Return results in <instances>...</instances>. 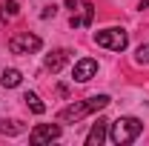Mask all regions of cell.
<instances>
[{
  "label": "cell",
  "mask_w": 149,
  "mask_h": 146,
  "mask_svg": "<svg viewBox=\"0 0 149 146\" xmlns=\"http://www.w3.org/2000/svg\"><path fill=\"white\" fill-rule=\"evenodd\" d=\"M95 43L103 46V49H112V52H123L129 46V32L120 29V26H112L103 32H95Z\"/></svg>",
  "instance_id": "3957f363"
},
{
  "label": "cell",
  "mask_w": 149,
  "mask_h": 146,
  "mask_svg": "<svg viewBox=\"0 0 149 146\" xmlns=\"http://www.w3.org/2000/svg\"><path fill=\"white\" fill-rule=\"evenodd\" d=\"M66 63H69V49H55V52H49L46 60H43V66H46L52 74H57Z\"/></svg>",
  "instance_id": "9c48e42d"
},
{
  "label": "cell",
  "mask_w": 149,
  "mask_h": 146,
  "mask_svg": "<svg viewBox=\"0 0 149 146\" xmlns=\"http://www.w3.org/2000/svg\"><path fill=\"white\" fill-rule=\"evenodd\" d=\"M92 17H95V6L92 3H83L77 12H72L69 26H72V29H86V26H92Z\"/></svg>",
  "instance_id": "52a82bcc"
},
{
  "label": "cell",
  "mask_w": 149,
  "mask_h": 146,
  "mask_svg": "<svg viewBox=\"0 0 149 146\" xmlns=\"http://www.w3.org/2000/svg\"><path fill=\"white\" fill-rule=\"evenodd\" d=\"M60 138V126L57 123H37L32 132H29V140L35 146H40V143H52V140H57Z\"/></svg>",
  "instance_id": "5b68a950"
},
{
  "label": "cell",
  "mask_w": 149,
  "mask_h": 146,
  "mask_svg": "<svg viewBox=\"0 0 149 146\" xmlns=\"http://www.w3.org/2000/svg\"><path fill=\"white\" fill-rule=\"evenodd\" d=\"M95 74H97V60H92V57H83V60H77L72 69V80H77V83H86V80H92Z\"/></svg>",
  "instance_id": "8992f818"
},
{
  "label": "cell",
  "mask_w": 149,
  "mask_h": 146,
  "mask_svg": "<svg viewBox=\"0 0 149 146\" xmlns=\"http://www.w3.org/2000/svg\"><path fill=\"white\" fill-rule=\"evenodd\" d=\"M17 12H20L17 0H3V3H0V20H12Z\"/></svg>",
  "instance_id": "8fae6325"
},
{
  "label": "cell",
  "mask_w": 149,
  "mask_h": 146,
  "mask_svg": "<svg viewBox=\"0 0 149 146\" xmlns=\"http://www.w3.org/2000/svg\"><path fill=\"white\" fill-rule=\"evenodd\" d=\"M135 63H138V66H146V63H149V43H141V46H138Z\"/></svg>",
  "instance_id": "5bb4252c"
},
{
  "label": "cell",
  "mask_w": 149,
  "mask_h": 146,
  "mask_svg": "<svg viewBox=\"0 0 149 146\" xmlns=\"http://www.w3.org/2000/svg\"><path fill=\"white\" fill-rule=\"evenodd\" d=\"M23 100H26V106H29V109L35 112V115H43V112H46V106H43V100L37 97L35 92H26V95H23Z\"/></svg>",
  "instance_id": "7c38bea8"
},
{
  "label": "cell",
  "mask_w": 149,
  "mask_h": 146,
  "mask_svg": "<svg viewBox=\"0 0 149 146\" xmlns=\"http://www.w3.org/2000/svg\"><path fill=\"white\" fill-rule=\"evenodd\" d=\"M109 135V120L106 117H97V123H92L89 135H86V146H100Z\"/></svg>",
  "instance_id": "ba28073f"
},
{
  "label": "cell",
  "mask_w": 149,
  "mask_h": 146,
  "mask_svg": "<svg viewBox=\"0 0 149 146\" xmlns=\"http://www.w3.org/2000/svg\"><path fill=\"white\" fill-rule=\"evenodd\" d=\"M55 12H57V6L52 3V6H46V9H43V15H40V17H43V20H49V17H55Z\"/></svg>",
  "instance_id": "9a60e30c"
},
{
  "label": "cell",
  "mask_w": 149,
  "mask_h": 146,
  "mask_svg": "<svg viewBox=\"0 0 149 146\" xmlns=\"http://www.w3.org/2000/svg\"><path fill=\"white\" fill-rule=\"evenodd\" d=\"M83 3H86V0H66V6H69V9H72V12H77V9H80V6H83Z\"/></svg>",
  "instance_id": "2e32d148"
},
{
  "label": "cell",
  "mask_w": 149,
  "mask_h": 146,
  "mask_svg": "<svg viewBox=\"0 0 149 146\" xmlns=\"http://www.w3.org/2000/svg\"><path fill=\"white\" fill-rule=\"evenodd\" d=\"M138 9H149V0H141V3H138Z\"/></svg>",
  "instance_id": "e0dca14e"
},
{
  "label": "cell",
  "mask_w": 149,
  "mask_h": 146,
  "mask_svg": "<svg viewBox=\"0 0 149 146\" xmlns=\"http://www.w3.org/2000/svg\"><path fill=\"white\" fill-rule=\"evenodd\" d=\"M112 103L109 95H92V97H86V100H77V103H69V106H63L60 109V120L63 123H77V120H83L86 115H92V112H100L106 109Z\"/></svg>",
  "instance_id": "6da1fadb"
},
{
  "label": "cell",
  "mask_w": 149,
  "mask_h": 146,
  "mask_svg": "<svg viewBox=\"0 0 149 146\" xmlns=\"http://www.w3.org/2000/svg\"><path fill=\"white\" fill-rule=\"evenodd\" d=\"M40 46H43V40L32 32H15L9 37V52L12 55H35V52H40Z\"/></svg>",
  "instance_id": "277c9868"
},
{
  "label": "cell",
  "mask_w": 149,
  "mask_h": 146,
  "mask_svg": "<svg viewBox=\"0 0 149 146\" xmlns=\"http://www.w3.org/2000/svg\"><path fill=\"white\" fill-rule=\"evenodd\" d=\"M0 83H3V89H15V86H20V83H23V74H20L17 69H3Z\"/></svg>",
  "instance_id": "30bf717a"
},
{
  "label": "cell",
  "mask_w": 149,
  "mask_h": 146,
  "mask_svg": "<svg viewBox=\"0 0 149 146\" xmlns=\"http://www.w3.org/2000/svg\"><path fill=\"white\" fill-rule=\"evenodd\" d=\"M23 123L20 120H3V126H0V135H20L23 132Z\"/></svg>",
  "instance_id": "4fadbf2b"
},
{
  "label": "cell",
  "mask_w": 149,
  "mask_h": 146,
  "mask_svg": "<svg viewBox=\"0 0 149 146\" xmlns=\"http://www.w3.org/2000/svg\"><path fill=\"white\" fill-rule=\"evenodd\" d=\"M143 132V123L138 117H118V120H109V138L112 143L126 146L132 140H138V135Z\"/></svg>",
  "instance_id": "7a4b0ae2"
}]
</instances>
